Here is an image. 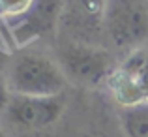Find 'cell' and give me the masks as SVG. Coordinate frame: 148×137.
I'll return each instance as SVG.
<instances>
[{
	"instance_id": "cell-4",
	"label": "cell",
	"mask_w": 148,
	"mask_h": 137,
	"mask_svg": "<svg viewBox=\"0 0 148 137\" xmlns=\"http://www.w3.org/2000/svg\"><path fill=\"white\" fill-rule=\"evenodd\" d=\"M66 0H34L23 15L10 19V32L19 47L49 36L60 25Z\"/></svg>"
},
{
	"instance_id": "cell-1",
	"label": "cell",
	"mask_w": 148,
	"mask_h": 137,
	"mask_svg": "<svg viewBox=\"0 0 148 137\" xmlns=\"http://www.w3.org/2000/svg\"><path fill=\"white\" fill-rule=\"evenodd\" d=\"M8 85L19 96L64 94L66 75L60 64L40 53H25L13 58L8 68Z\"/></svg>"
},
{
	"instance_id": "cell-3",
	"label": "cell",
	"mask_w": 148,
	"mask_h": 137,
	"mask_svg": "<svg viewBox=\"0 0 148 137\" xmlns=\"http://www.w3.org/2000/svg\"><path fill=\"white\" fill-rule=\"evenodd\" d=\"M66 79L83 87H96L112 72V56L98 43H71L64 45L58 53Z\"/></svg>"
},
{
	"instance_id": "cell-11",
	"label": "cell",
	"mask_w": 148,
	"mask_h": 137,
	"mask_svg": "<svg viewBox=\"0 0 148 137\" xmlns=\"http://www.w3.org/2000/svg\"><path fill=\"white\" fill-rule=\"evenodd\" d=\"M0 137H8V135H6V131H4L2 128H0Z\"/></svg>"
},
{
	"instance_id": "cell-8",
	"label": "cell",
	"mask_w": 148,
	"mask_h": 137,
	"mask_svg": "<svg viewBox=\"0 0 148 137\" xmlns=\"http://www.w3.org/2000/svg\"><path fill=\"white\" fill-rule=\"evenodd\" d=\"M32 2L34 0H0V15L8 19H15L25 13Z\"/></svg>"
},
{
	"instance_id": "cell-9",
	"label": "cell",
	"mask_w": 148,
	"mask_h": 137,
	"mask_svg": "<svg viewBox=\"0 0 148 137\" xmlns=\"http://www.w3.org/2000/svg\"><path fill=\"white\" fill-rule=\"evenodd\" d=\"M11 96H13V92H11L10 85H8V79L0 75V111L8 109V105L11 101Z\"/></svg>"
},
{
	"instance_id": "cell-5",
	"label": "cell",
	"mask_w": 148,
	"mask_h": 137,
	"mask_svg": "<svg viewBox=\"0 0 148 137\" xmlns=\"http://www.w3.org/2000/svg\"><path fill=\"white\" fill-rule=\"evenodd\" d=\"M66 111V96H19L13 94L6 113L13 124L26 130H43L60 120Z\"/></svg>"
},
{
	"instance_id": "cell-7",
	"label": "cell",
	"mask_w": 148,
	"mask_h": 137,
	"mask_svg": "<svg viewBox=\"0 0 148 137\" xmlns=\"http://www.w3.org/2000/svg\"><path fill=\"white\" fill-rule=\"evenodd\" d=\"M122 126L127 137H148V100L124 107Z\"/></svg>"
},
{
	"instance_id": "cell-6",
	"label": "cell",
	"mask_w": 148,
	"mask_h": 137,
	"mask_svg": "<svg viewBox=\"0 0 148 137\" xmlns=\"http://www.w3.org/2000/svg\"><path fill=\"white\" fill-rule=\"evenodd\" d=\"M105 10L107 0H66L60 26L73 41L96 43L105 34Z\"/></svg>"
},
{
	"instance_id": "cell-2",
	"label": "cell",
	"mask_w": 148,
	"mask_h": 137,
	"mask_svg": "<svg viewBox=\"0 0 148 137\" xmlns=\"http://www.w3.org/2000/svg\"><path fill=\"white\" fill-rule=\"evenodd\" d=\"M105 36L118 49H139L148 40V0H107Z\"/></svg>"
},
{
	"instance_id": "cell-10",
	"label": "cell",
	"mask_w": 148,
	"mask_h": 137,
	"mask_svg": "<svg viewBox=\"0 0 148 137\" xmlns=\"http://www.w3.org/2000/svg\"><path fill=\"white\" fill-rule=\"evenodd\" d=\"M83 137H105V135H101V134H86V135H83Z\"/></svg>"
}]
</instances>
